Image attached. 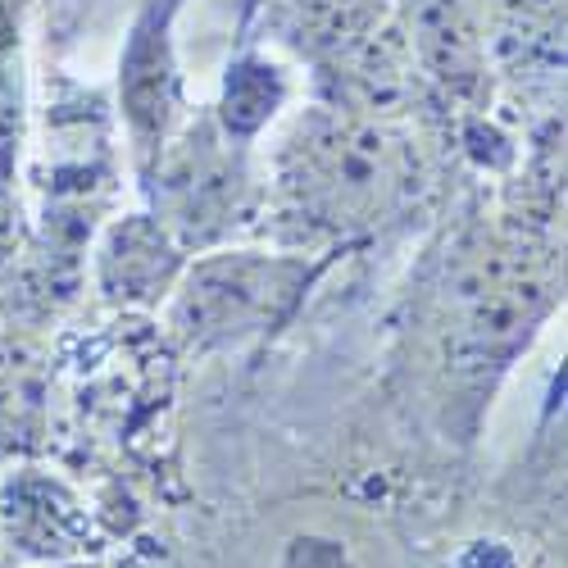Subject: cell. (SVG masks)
I'll return each mask as SVG.
<instances>
[{
    "instance_id": "6",
    "label": "cell",
    "mask_w": 568,
    "mask_h": 568,
    "mask_svg": "<svg viewBox=\"0 0 568 568\" xmlns=\"http://www.w3.org/2000/svg\"><path fill=\"white\" fill-rule=\"evenodd\" d=\"M91 514L82 496L45 468H23L0 487V546L32 564L87 559Z\"/></svg>"
},
{
    "instance_id": "4",
    "label": "cell",
    "mask_w": 568,
    "mask_h": 568,
    "mask_svg": "<svg viewBox=\"0 0 568 568\" xmlns=\"http://www.w3.org/2000/svg\"><path fill=\"white\" fill-rule=\"evenodd\" d=\"M141 186L151 196V214L164 219L186 251L223 246L251 214L246 146L232 141L214 114L196 123L182 119Z\"/></svg>"
},
{
    "instance_id": "2",
    "label": "cell",
    "mask_w": 568,
    "mask_h": 568,
    "mask_svg": "<svg viewBox=\"0 0 568 568\" xmlns=\"http://www.w3.org/2000/svg\"><path fill=\"white\" fill-rule=\"evenodd\" d=\"M323 273V251L210 246L186 260L164 301L169 337L192 355L251 351L287 327Z\"/></svg>"
},
{
    "instance_id": "1",
    "label": "cell",
    "mask_w": 568,
    "mask_h": 568,
    "mask_svg": "<svg viewBox=\"0 0 568 568\" xmlns=\"http://www.w3.org/2000/svg\"><path fill=\"white\" fill-rule=\"evenodd\" d=\"M268 182L277 232L314 251L400 219L418 192V151L396 119L314 105L282 132Z\"/></svg>"
},
{
    "instance_id": "11",
    "label": "cell",
    "mask_w": 568,
    "mask_h": 568,
    "mask_svg": "<svg viewBox=\"0 0 568 568\" xmlns=\"http://www.w3.org/2000/svg\"><path fill=\"white\" fill-rule=\"evenodd\" d=\"M28 146V91L19 55L0 60V192H14Z\"/></svg>"
},
{
    "instance_id": "8",
    "label": "cell",
    "mask_w": 568,
    "mask_h": 568,
    "mask_svg": "<svg viewBox=\"0 0 568 568\" xmlns=\"http://www.w3.org/2000/svg\"><path fill=\"white\" fill-rule=\"evenodd\" d=\"M405 45L414 64L446 91H468L483 78V32L473 0H405Z\"/></svg>"
},
{
    "instance_id": "10",
    "label": "cell",
    "mask_w": 568,
    "mask_h": 568,
    "mask_svg": "<svg viewBox=\"0 0 568 568\" xmlns=\"http://www.w3.org/2000/svg\"><path fill=\"white\" fill-rule=\"evenodd\" d=\"M377 14H383V0H292L287 41L301 55L327 64L368 32H377Z\"/></svg>"
},
{
    "instance_id": "12",
    "label": "cell",
    "mask_w": 568,
    "mask_h": 568,
    "mask_svg": "<svg viewBox=\"0 0 568 568\" xmlns=\"http://www.w3.org/2000/svg\"><path fill=\"white\" fill-rule=\"evenodd\" d=\"M14 41H19V10L14 0H0V60L14 55Z\"/></svg>"
},
{
    "instance_id": "3",
    "label": "cell",
    "mask_w": 568,
    "mask_h": 568,
    "mask_svg": "<svg viewBox=\"0 0 568 568\" xmlns=\"http://www.w3.org/2000/svg\"><path fill=\"white\" fill-rule=\"evenodd\" d=\"M559 296V268L524 242L478 246L446 282V359L464 377L500 373L532 342Z\"/></svg>"
},
{
    "instance_id": "13",
    "label": "cell",
    "mask_w": 568,
    "mask_h": 568,
    "mask_svg": "<svg viewBox=\"0 0 568 568\" xmlns=\"http://www.w3.org/2000/svg\"><path fill=\"white\" fill-rule=\"evenodd\" d=\"M37 568H101L97 559H64V564H37Z\"/></svg>"
},
{
    "instance_id": "5",
    "label": "cell",
    "mask_w": 568,
    "mask_h": 568,
    "mask_svg": "<svg viewBox=\"0 0 568 568\" xmlns=\"http://www.w3.org/2000/svg\"><path fill=\"white\" fill-rule=\"evenodd\" d=\"M173 14L178 0H146L128 28L119 55V119L128 132V151L136 178L146 182L164 141L182 123V73L173 45Z\"/></svg>"
},
{
    "instance_id": "9",
    "label": "cell",
    "mask_w": 568,
    "mask_h": 568,
    "mask_svg": "<svg viewBox=\"0 0 568 568\" xmlns=\"http://www.w3.org/2000/svg\"><path fill=\"white\" fill-rule=\"evenodd\" d=\"M287 105V69L268 55H242L232 60L219 87V105H214V123L232 136V141H255L277 110Z\"/></svg>"
},
{
    "instance_id": "7",
    "label": "cell",
    "mask_w": 568,
    "mask_h": 568,
    "mask_svg": "<svg viewBox=\"0 0 568 568\" xmlns=\"http://www.w3.org/2000/svg\"><path fill=\"white\" fill-rule=\"evenodd\" d=\"M182 264H186V246L164 227L160 214L141 210L114 219L97 236L91 277H97V292L114 310H155L169 301Z\"/></svg>"
}]
</instances>
